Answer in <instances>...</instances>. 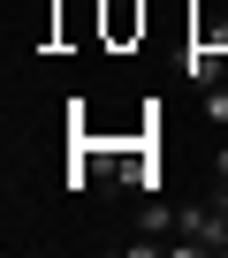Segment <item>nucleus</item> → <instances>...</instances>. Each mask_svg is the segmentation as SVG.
Listing matches in <instances>:
<instances>
[{
  "label": "nucleus",
  "instance_id": "nucleus-3",
  "mask_svg": "<svg viewBox=\"0 0 228 258\" xmlns=\"http://www.w3.org/2000/svg\"><path fill=\"white\" fill-rule=\"evenodd\" d=\"M167 228H183V205H167L160 190H145V205H137V235H167Z\"/></svg>",
  "mask_w": 228,
  "mask_h": 258
},
{
  "label": "nucleus",
  "instance_id": "nucleus-5",
  "mask_svg": "<svg viewBox=\"0 0 228 258\" xmlns=\"http://www.w3.org/2000/svg\"><path fill=\"white\" fill-rule=\"evenodd\" d=\"M205 175H213V182H228V137L213 145V160H205Z\"/></svg>",
  "mask_w": 228,
  "mask_h": 258
},
{
  "label": "nucleus",
  "instance_id": "nucleus-2",
  "mask_svg": "<svg viewBox=\"0 0 228 258\" xmlns=\"http://www.w3.org/2000/svg\"><path fill=\"white\" fill-rule=\"evenodd\" d=\"M183 76H190V84H198V91H213V84H220V76H228V53H213V46H205V38H190V53H183Z\"/></svg>",
  "mask_w": 228,
  "mask_h": 258
},
{
  "label": "nucleus",
  "instance_id": "nucleus-4",
  "mask_svg": "<svg viewBox=\"0 0 228 258\" xmlns=\"http://www.w3.org/2000/svg\"><path fill=\"white\" fill-rule=\"evenodd\" d=\"M198 106H205V121H213V129H228V84H213Z\"/></svg>",
  "mask_w": 228,
  "mask_h": 258
},
{
  "label": "nucleus",
  "instance_id": "nucleus-1",
  "mask_svg": "<svg viewBox=\"0 0 228 258\" xmlns=\"http://www.w3.org/2000/svg\"><path fill=\"white\" fill-rule=\"evenodd\" d=\"M175 250L190 258V250H228V213L205 198V205H183V235H175Z\"/></svg>",
  "mask_w": 228,
  "mask_h": 258
}]
</instances>
